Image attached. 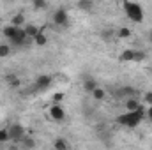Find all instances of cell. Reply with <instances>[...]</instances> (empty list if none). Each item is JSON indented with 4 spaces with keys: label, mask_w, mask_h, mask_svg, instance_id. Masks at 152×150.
Instances as JSON below:
<instances>
[{
    "label": "cell",
    "mask_w": 152,
    "mask_h": 150,
    "mask_svg": "<svg viewBox=\"0 0 152 150\" xmlns=\"http://www.w3.org/2000/svg\"><path fill=\"white\" fill-rule=\"evenodd\" d=\"M145 118V108L143 106H140L136 111L133 113H122V115H118L117 117V124H120V125H124V127H129V129H134V127H138L140 124H142V120Z\"/></svg>",
    "instance_id": "1"
},
{
    "label": "cell",
    "mask_w": 152,
    "mask_h": 150,
    "mask_svg": "<svg viewBox=\"0 0 152 150\" xmlns=\"http://www.w3.org/2000/svg\"><path fill=\"white\" fill-rule=\"evenodd\" d=\"M122 9H124V12L127 14V18L133 23H143L145 12H143V7L138 2H124L122 4Z\"/></svg>",
    "instance_id": "2"
},
{
    "label": "cell",
    "mask_w": 152,
    "mask_h": 150,
    "mask_svg": "<svg viewBox=\"0 0 152 150\" xmlns=\"http://www.w3.org/2000/svg\"><path fill=\"white\" fill-rule=\"evenodd\" d=\"M7 133H9V140L12 141H21L25 138V129L21 124H12L7 127Z\"/></svg>",
    "instance_id": "3"
},
{
    "label": "cell",
    "mask_w": 152,
    "mask_h": 150,
    "mask_svg": "<svg viewBox=\"0 0 152 150\" xmlns=\"http://www.w3.org/2000/svg\"><path fill=\"white\" fill-rule=\"evenodd\" d=\"M53 23L57 25V27H67L69 25V14H67V11L66 9H57L55 12H53Z\"/></svg>",
    "instance_id": "4"
},
{
    "label": "cell",
    "mask_w": 152,
    "mask_h": 150,
    "mask_svg": "<svg viewBox=\"0 0 152 150\" xmlns=\"http://www.w3.org/2000/svg\"><path fill=\"white\" fill-rule=\"evenodd\" d=\"M48 115H50L53 120L62 122V120L66 118V110H64V106H62V104H51V106H50V110H48Z\"/></svg>",
    "instance_id": "5"
},
{
    "label": "cell",
    "mask_w": 152,
    "mask_h": 150,
    "mask_svg": "<svg viewBox=\"0 0 152 150\" xmlns=\"http://www.w3.org/2000/svg\"><path fill=\"white\" fill-rule=\"evenodd\" d=\"M115 97L117 99H131V97H136V90L129 85H122L120 88H117Z\"/></svg>",
    "instance_id": "6"
},
{
    "label": "cell",
    "mask_w": 152,
    "mask_h": 150,
    "mask_svg": "<svg viewBox=\"0 0 152 150\" xmlns=\"http://www.w3.org/2000/svg\"><path fill=\"white\" fill-rule=\"evenodd\" d=\"M27 41H28V36H27L25 28H18L16 36L11 39V42H9V44H14V46H23V44H27Z\"/></svg>",
    "instance_id": "7"
},
{
    "label": "cell",
    "mask_w": 152,
    "mask_h": 150,
    "mask_svg": "<svg viewBox=\"0 0 152 150\" xmlns=\"http://www.w3.org/2000/svg\"><path fill=\"white\" fill-rule=\"evenodd\" d=\"M51 83H53V78L50 74H41V76H37V79H36V88H37V90H44V88L51 87Z\"/></svg>",
    "instance_id": "8"
},
{
    "label": "cell",
    "mask_w": 152,
    "mask_h": 150,
    "mask_svg": "<svg viewBox=\"0 0 152 150\" xmlns=\"http://www.w3.org/2000/svg\"><path fill=\"white\" fill-rule=\"evenodd\" d=\"M23 28H25V32H27L28 39H34L41 30H44V27H37V25H34V23H28V25H25Z\"/></svg>",
    "instance_id": "9"
},
{
    "label": "cell",
    "mask_w": 152,
    "mask_h": 150,
    "mask_svg": "<svg viewBox=\"0 0 152 150\" xmlns=\"http://www.w3.org/2000/svg\"><path fill=\"white\" fill-rule=\"evenodd\" d=\"M11 25L16 27V28H23V25H25V14H23V12L14 14V16L11 18Z\"/></svg>",
    "instance_id": "10"
},
{
    "label": "cell",
    "mask_w": 152,
    "mask_h": 150,
    "mask_svg": "<svg viewBox=\"0 0 152 150\" xmlns=\"http://www.w3.org/2000/svg\"><path fill=\"white\" fill-rule=\"evenodd\" d=\"M142 106V103L136 99V97H131V99H126V110L129 113H133V111H136L138 108Z\"/></svg>",
    "instance_id": "11"
},
{
    "label": "cell",
    "mask_w": 152,
    "mask_h": 150,
    "mask_svg": "<svg viewBox=\"0 0 152 150\" xmlns=\"http://www.w3.org/2000/svg\"><path fill=\"white\" fill-rule=\"evenodd\" d=\"M16 32H18V28H16V27H12L11 23H9V25H5V27L2 28V34H4V37H7L9 41L16 36Z\"/></svg>",
    "instance_id": "12"
},
{
    "label": "cell",
    "mask_w": 152,
    "mask_h": 150,
    "mask_svg": "<svg viewBox=\"0 0 152 150\" xmlns=\"http://www.w3.org/2000/svg\"><path fill=\"white\" fill-rule=\"evenodd\" d=\"M97 87H99V85H97V81H96V79H92V78H90V79H85V83H83V90H85V92H88V94H92Z\"/></svg>",
    "instance_id": "13"
},
{
    "label": "cell",
    "mask_w": 152,
    "mask_h": 150,
    "mask_svg": "<svg viewBox=\"0 0 152 150\" xmlns=\"http://www.w3.org/2000/svg\"><path fill=\"white\" fill-rule=\"evenodd\" d=\"M53 149L55 150H69L67 140H64V138H57V140L53 141Z\"/></svg>",
    "instance_id": "14"
},
{
    "label": "cell",
    "mask_w": 152,
    "mask_h": 150,
    "mask_svg": "<svg viewBox=\"0 0 152 150\" xmlns=\"http://www.w3.org/2000/svg\"><path fill=\"white\" fill-rule=\"evenodd\" d=\"M120 60L122 62H133L134 60V50H124L120 53Z\"/></svg>",
    "instance_id": "15"
},
{
    "label": "cell",
    "mask_w": 152,
    "mask_h": 150,
    "mask_svg": "<svg viewBox=\"0 0 152 150\" xmlns=\"http://www.w3.org/2000/svg\"><path fill=\"white\" fill-rule=\"evenodd\" d=\"M34 42H36L37 46H46V44H48V36L44 34V30H41L37 36L34 37Z\"/></svg>",
    "instance_id": "16"
},
{
    "label": "cell",
    "mask_w": 152,
    "mask_h": 150,
    "mask_svg": "<svg viewBox=\"0 0 152 150\" xmlns=\"http://www.w3.org/2000/svg\"><path fill=\"white\" fill-rule=\"evenodd\" d=\"M131 34H133V32H131V28H127V27H120V28L117 30V34H115V36H117L118 39H129V37H131Z\"/></svg>",
    "instance_id": "17"
},
{
    "label": "cell",
    "mask_w": 152,
    "mask_h": 150,
    "mask_svg": "<svg viewBox=\"0 0 152 150\" xmlns=\"http://www.w3.org/2000/svg\"><path fill=\"white\" fill-rule=\"evenodd\" d=\"M20 143H21V145H23V147H25L27 150L36 149V140H34V138H30V136H25V138H23Z\"/></svg>",
    "instance_id": "18"
},
{
    "label": "cell",
    "mask_w": 152,
    "mask_h": 150,
    "mask_svg": "<svg viewBox=\"0 0 152 150\" xmlns=\"http://www.w3.org/2000/svg\"><path fill=\"white\" fill-rule=\"evenodd\" d=\"M76 7L81 9V11H90V9L94 7V2H92V0H80V2L76 4Z\"/></svg>",
    "instance_id": "19"
},
{
    "label": "cell",
    "mask_w": 152,
    "mask_h": 150,
    "mask_svg": "<svg viewBox=\"0 0 152 150\" xmlns=\"http://www.w3.org/2000/svg\"><path fill=\"white\" fill-rule=\"evenodd\" d=\"M106 97V92H104V88H101V87H97L94 92H92V99H96V101H103Z\"/></svg>",
    "instance_id": "20"
},
{
    "label": "cell",
    "mask_w": 152,
    "mask_h": 150,
    "mask_svg": "<svg viewBox=\"0 0 152 150\" xmlns=\"http://www.w3.org/2000/svg\"><path fill=\"white\" fill-rule=\"evenodd\" d=\"M9 55H11V44L2 42V44H0V58H5V57H9Z\"/></svg>",
    "instance_id": "21"
},
{
    "label": "cell",
    "mask_w": 152,
    "mask_h": 150,
    "mask_svg": "<svg viewBox=\"0 0 152 150\" xmlns=\"http://www.w3.org/2000/svg\"><path fill=\"white\" fill-rule=\"evenodd\" d=\"M64 97H66V94H64V92H57V94H53L51 101H53V104H62Z\"/></svg>",
    "instance_id": "22"
},
{
    "label": "cell",
    "mask_w": 152,
    "mask_h": 150,
    "mask_svg": "<svg viewBox=\"0 0 152 150\" xmlns=\"http://www.w3.org/2000/svg\"><path fill=\"white\" fill-rule=\"evenodd\" d=\"M145 57H147L145 51H142V50H134V60H133V62H142V60H145Z\"/></svg>",
    "instance_id": "23"
},
{
    "label": "cell",
    "mask_w": 152,
    "mask_h": 150,
    "mask_svg": "<svg viewBox=\"0 0 152 150\" xmlns=\"http://www.w3.org/2000/svg\"><path fill=\"white\" fill-rule=\"evenodd\" d=\"M34 9H37V11H41V9H46L48 7V4L44 2V0H34Z\"/></svg>",
    "instance_id": "24"
},
{
    "label": "cell",
    "mask_w": 152,
    "mask_h": 150,
    "mask_svg": "<svg viewBox=\"0 0 152 150\" xmlns=\"http://www.w3.org/2000/svg\"><path fill=\"white\" fill-rule=\"evenodd\" d=\"M5 141H9V133L7 129H0V143H5Z\"/></svg>",
    "instance_id": "25"
},
{
    "label": "cell",
    "mask_w": 152,
    "mask_h": 150,
    "mask_svg": "<svg viewBox=\"0 0 152 150\" xmlns=\"http://www.w3.org/2000/svg\"><path fill=\"white\" fill-rule=\"evenodd\" d=\"M112 36H113V32H112L110 28H108V30H103V32H101V37L104 39V41H108V39L112 37Z\"/></svg>",
    "instance_id": "26"
},
{
    "label": "cell",
    "mask_w": 152,
    "mask_h": 150,
    "mask_svg": "<svg viewBox=\"0 0 152 150\" xmlns=\"http://www.w3.org/2000/svg\"><path fill=\"white\" fill-rule=\"evenodd\" d=\"M143 101H145L149 106H152V92H145V95H143Z\"/></svg>",
    "instance_id": "27"
},
{
    "label": "cell",
    "mask_w": 152,
    "mask_h": 150,
    "mask_svg": "<svg viewBox=\"0 0 152 150\" xmlns=\"http://www.w3.org/2000/svg\"><path fill=\"white\" fill-rule=\"evenodd\" d=\"M20 85H21V79H20V78H16L14 81H11V83H9V88H18Z\"/></svg>",
    "instance_id": "28"
},
{
    "label": "cell",
    "mask_w": 152,
    "mask_h": 150,
    "mask_svg": "<svg viewBox=\"0 0 152 150\" xmlns=\"http://www.w3.org/2000/svg\"><path fill=\"white\" fill-rule=\"evenodd\" d=\"M145 118H147V120H151V122H152V106H149V108L145 110Z\"/></svg>",
    "instance_id": "29"
},
{
    "label": "cell",
    "mask_w": 152,
    "mask_h": 150,
    "mask_svg": "<svg viewBox=\"0 0 152 150\" xmlns=\"http://www.w3.org/2000/svg\"><path fill=\"white\" fill-rule=\"evenodd\" d=\"M9 150H20V147H18V145H11V147H9Z\"/></svg>",
    "instance_id": "30"
},
{
    "label": "cell",
    "mask_w": 152,
    "mask_h": 150,
    "mask_svg": "<svg viewBox=\"0 0 152 150\" xmlns=\"http://www.w3.org/2000/svg\"><path fill=\"white\" fill-rule=\"evenodd\" d=\"M149 39H151V42H152V30H151V34H149Z\"/></svg>",
    "instance_id": "31"
}]
</instances>
